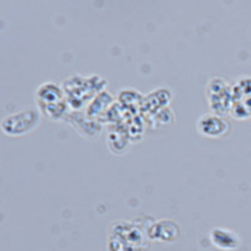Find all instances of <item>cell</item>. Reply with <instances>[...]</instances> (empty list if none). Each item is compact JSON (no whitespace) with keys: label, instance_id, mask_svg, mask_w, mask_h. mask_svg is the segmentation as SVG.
Here are the masks:
<instances>
[{"label":"cell","instance_id":"3957f363","mask_svg":"<svg viewBox=\"0 0 251 251\" xmlns=\"http://www.w3.org/2000/svg\"><path fill=\"white\" fill-rule=\"evenodd\" d=\"M211 239L217 248L230 249L236 246V236L231 231L224 230V228H215L211 234Z\"/></svg>","mask_w":251,"mask_h":251},{"label":"cell","instance_id":"6da1fadb","mask_svg":"<svg viewBox=\"0 0 251 251\" xmlns=\"http://www.w3.org/2000/svg\"><path fill=\"white\" fill-rule=\"evenodd\" d=\"M199 132L205 137H221L228 131V125L216 114H205L199 120Z\"/></svg>","mask_w":251,"mask_h":251},{"label":"cell","instance_id":"7a4b0ae2","mask_svg":"<svg viewBox=\"0 0 251 251\" xmlns=\"http://www.w3.org/2000/svg\"><path fill=\"white\" fill-rule=\"evenodd\" d=\"M208 89H211V92H208V98H210V104L216 112H225L227 102L226 98L230 97V91L225 87L223 79H219V84H215V80L210 82L208 84Z\"/></svg>","mask_w":251,"mask_h":251}]
</instances>
